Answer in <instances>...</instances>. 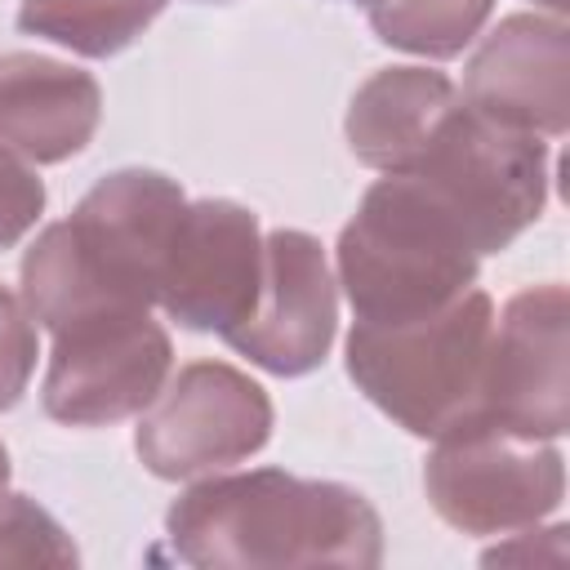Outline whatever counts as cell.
Listing matches in <instances>:
<instances>
[{"instance_id":"obj_20","label":"cell","mask_w":570,"mask_h":570,"mask_svg":"<svg viewBox=\"0 0 570 570\" xmlns=\"http://www.w3.org/2000/svg\"><path fill=\"white\" fill-rule=\"evenodd\" d=\"M534 4H543L552 18H566V9H570V0H534Z\"/></svg>"},{"instance_id":"obj_13","label":"cell","mask_w":570,"mask_h":570,"mask_svg":"<svg viewBox=\"0 0 570 570\" xmlns=\"http://www.w3.org/2000/svg\"><path fill=\"white\" fill-rule=\"evenodd\" d=\"M102 120V89L89 71L13 49L0 53V147L31 165L80 156Z\"/></svg>"},{"instance_id":"obj_5","label":"cell","mask_w":570,"mask_h":570,"mask_svg":"<svg viewBox=\"0 0 570 570\" xmlns=\"http://www.w3.org/2000/svg\"><path fill=\"white\" fill-rule=\"evenodd\" d=\"M423 490L445 525L463 534H512L561 508L566 459L557 441L463 419L423 459Z\"/></svg>"},{"instance_id":"obj_9","label":"cell","mask_w":570,"mask_h":570,"mask_svg":"<svg viewBox=\"0 0 570 570\" xmlns=\"http://www.w3.org/2000/svg\"><path fill=\"white\" fill-rule=\"evenodd\" d=\"M258 285H263L258 214L223 196L187 200L156 281L160 312L183 330L227 338L249 321L258 303Z\"/></svg>"},{"instance_id":"obj_4","label":"cell","mask_w":570,"mask_h":570,"mask_svg":"<svg viewBox=\"0 0 570 570\" xmlns=\"http://www.w3.org/2000/svg\"><path fill=\"white\" fill-rule=\"evenodd\" d=\"M401 174L459 218L481 258L503 254L548 205V142L476 116L463 98Z\"/></svg>"},{"instance_id":"obj_19","label":"cell","mask_w":570,"mask_h":570,"mask_svg":"<svg viewBox=\"0 0 570 570\" xmlns=\"http://www.w3.org/2000/svg\"><path fill=\"white\" fill-rule=\"evenodd\" d=\"M45 214V183L36 169L0 147V249L18 245Z\"/></svg>"},{"instance_id":"obj_7","label":"cell","mask_w":570,"mask_h":570,"mask_svg":"<svg viewBox=\"0 0 570 570\" xmlns=\"http://www.w3.org/2000/svg\"><path fill=\"white\" fill-rule=\"evenodd\" d=\"M174 343L151 307H116L53 334L40 410L67 428H107L142 414L165 387Z\"/></svg>"},{"instance_id":"obj_18","label":"cell","mask_w":570,"mask_h":570,"mask_svg":"<svg viewBox=\"0 0 570 570\" xmlns=\"http://www.w3.org/2000/svg\"><path fill=\"white\" fill-rule=\"evenodd\" d=\"M40 361V338L27 303L0 285V414L13 410L36 374Z\"/></svg>"},{"instance_id":"obj_15","label":"cell","mask_w":570,"mask_h":570,"mask_svg":"<svg viewBox=\"0 0 570 570\" xmlns=\"http://www.w3.org/2000/svg\"><path fill=\"white\" fill-rule=\"evenodd\" d=\"M169 0H22L18 31L53 40L80 58H111L129 49Z\"/></svg>"},{"instance_id":"obj_1","label":"cell","mask_w":570,"mask_h":570,"mask_svg":"<svg viewBox=\"0 0 570 570\" xmlns=\"http://www.w3.org/2000/svg\"><path fill=\"white\" fill-rule=\"evenodd\" d=\"M165 534L178 561L200 570H370L383 561V521L356 485L294 476L285 468L187 485L165 512Z\"/></svg>"},{"instance_id":"obj_11","label":"cell","mask_w":570,"mask_h":570,"mask_svg":"<svg viewBox=\"0 0 570 570\" xmlns=\"http://www.w3.org/2000/svg\"><path fill=\"white\" fill-rule=\"evenodd\" d=\"M338 330V281L312 232L276 227L263 236V285L249 321L223 343L267 374H312Z\"/></svg>"},{"instance_id":"obj_12","label":"cell","mask_w":570,"mask_h":570,"mask_svg":"<svg viewBox=\"0 0 570 570\" xmlns=\"http://www.w3.org/2000/svg\"><path fill=\"white\" fill-rule=\"evenodd\" d=\"M476 116L561 138L570 125V27L566 18L508 13L481 36L463 67V94Z\"/></svg>"},{"instance_id":"obj_2","label":"cell","mask_w":570,"mask_h":570,"mask_svg":"<svg viewBox=\"0 0 570 570\" xmlns=\"http://www.w3.org/2000/svg\"><path fill=\"white\" fill-rule=\"evenodd\" d=\"M334 263L352 316L392 325L428 316L472 289L481 254L419 178L383 174L338 232Z\"/></svg>"},{"instance_id":"obj_3","label":"cell","mask_w":570,"mask_h":570,"mask_svg":"<svg viewBox=\"0 0 570 570\" xmlns=\"http://www.w3.org/2000/svg\"><path fill=\"white\" fill-rule=\"evenodd\" d=\"M490 330L494 303L476 285L414 321H352L347 379L392 423L436 441L441 432L476 414Z\"/></svg>"},{"instance_id":"obj_21","label":"cell","mask_w":570,"mask_h":570,"mask_svg":"<svg viewBox=\"0 0 570 570\" xmlns=\"http://www.w3.org/2000/svg\"><path fill=\"white\" fill-rule=\"evenodd\" d=\"M9 490V450L0 445V494Z\"/></svg>"},{"instance_id":"obj_23","label":"cell","mask_w":570,"mask_h":570,"mask_svg":"<svg viewBox=\"0 0 570 570\" xmlns=\"http://www.w3.org/2000/svg\"><path fill=\"white\" fill-rule=\"evenodd\" d=\"M200 4H227V0H200Z\"/></svg>"},{"instance_id":"obj_14","label":"cell","mask_w":570,"mask_h":570,"mask_svg":"<svg viewBox=\"0 0 570 570\" xmlns=\"http://www.w3.org/2000/svg\"><path fill=\"white\" fill-rule=\"evenodd\" d=\"M459 107V89L432 67H383L347 102V147L379 174H401Z\"/></svg>"},{"instance_id":"obj_6","label":"cell","mask_w":570,"mask_h":570,"mask_svg":"<svg viewBox=\"0 0 570 570\" xmlns=\"http://www.w3.org/2000/svg\"><path fill=\"white\" fill-rule=\"evenodd\" d=\"M272 436V396L227 361H191L142 410L134 450L160 481H191L258 454Z\"/></svg>"},{"instance_id":"obj_10","label":"cell","mask_w":570,"mask_h":570,"mask_svg":"<svg viewBox=\"0 0 570 570\" xmlns=\"http://www.w3.org/2000/svg\"><path fill=\"white\" fill-rule=\"evenodd\" d=\"M183 209L187 196L169 174L129 165L102 174L62 223L80 263L116 303L151 307Z\"/></svg>"},{"instance_id":"obj_17","label":"cell","mask_w":570,"mask_h":570,"mask_svg":"<svg viewBox=\"0 0 570 570\" xmlns=\"http://www.w3.org/2000/svg\"><path fill=\"white\" fill-rule=\"evenodd\" d=\"M71 534L27 494H0V566H76Z\"/></svg>"},{"instance_id":"obj_16","label":"cell","mask_w":570,"mask_h":570,"mask_svg":"<svg viewBox=\"0 0 570 570\" xmlns=\"http://www.w3.org/2000/svg\"><path fill=\"white\" fill-rule=\"evenodd\" d=\"M490 9L494 0H379L370 4V31L387 49L445 62L481 36Z\"/></svg>"},{"instance_id":"obj_22","label":"cell","mask_w":570,"mask_h":570,"mask_svg":"<svg viewBox=\"0 0 570 570\" xmlns=\"http://www.w3.org/2000/svg\"><path fill=\"white\" fill-rule=\"evenodd\" d=\"M352 4H365V9H370V4H379V0H352Z\"/></svg>"},{"instance_id":"obj_8","label":"cell","mask_w":570,"mask_h":570,"mask_svg":"<svg viewBox=\"0 0 570 570\" xmlns=\"http://www.w3.org/2000/svg\"><path fill=\"white\" fill-rule=\"evenodd\" d=\"M570 298L566 285H530L503 303L490 330L476 414L521 436L557 441L570 428Z\"/></svg>"}]
</instances>
